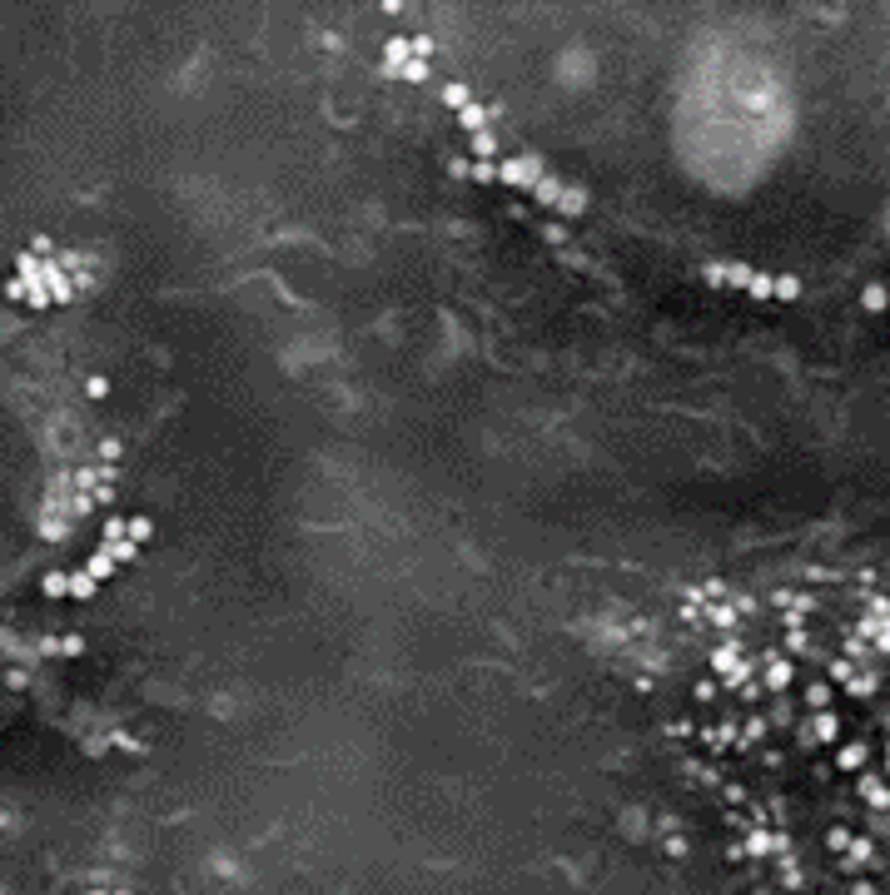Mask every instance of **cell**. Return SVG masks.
I'll return each instance as SVG.
<instances>
[{"instance_id": "1", "label": "cell", "mask_w": 890, "mask_h": 895, "mask_svg": "<svg viewBox=\"0 0 890 895\" xmlns=\"http://www.w3.org/2000/svg\"><path fill=\"white\" fill-rule=\"evenodd\" d=\"M95 895H104V890H95Z\"/></svg>"}]
</instances>
